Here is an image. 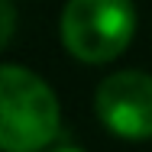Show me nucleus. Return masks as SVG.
<instances>
[{
	"mask_svg": "<svg viewBox=\"0 0 152 152\" xmlns=\"http://www.w3.org/2000/svg\"><path fill=\"white\" fill-rule=\"evenodd\" d=\"M94 110L104 129L117 139H152V75L136 68L107 75L94 91Z\"/></svg>",
	"mask_w": 152,
	"mask_h": 152,
	"instance_id": "obj_3",
	"label": "nucleus"
},
{
	"mask_svg": "<svg viewBox=\"0 0 152 152\" xmlns=\"http://www.w3.org/2000/svg\"><path fill=\"white\" fill-rule=\"evenodd\" d=\"M45 152H84V149H78V146H71V142H55V146H49Z\"/></svg>",
	"mask_w": 152,
	"mask_h": 152,
	"instance_id": "obj_5",
	"label": "nucleus"
},
{
	"mask_svg": "<svg viewBox=\"0 0 152 152\" xmlns=\"http://www.w3.org/2000/svg\"><path fill=\"white\" fill-rule=\"evenodd\" d=\"M61 45L84 65L120 58L136 36L133 0H68L61 10Z\"/></svg>",
	"mask_w": 152,
	"mask_h": 152,
	"instance_id": "obj_2",
	"label": "nucleus"
},
{
	"mask_svg": "<svg viewBox=\"0 0 152 152\" xmlns=\"http://www.w3.org/2000/svg\"><path fill=\"white\" fill-rule=\"evenodd\" d=\"M13 32H16V7L13 0H0V45L3 49L13 42Z\"/></svg>",
	"mask_w": 152,
	"mask_h": 152,
	"instance_id": "obj_4",
	"label": "nucleus"
},
{
	"mask_svg": "<svg viewBox=\"0 0 152 152\" xmlns=\"http://www.w3.org/2000/svg\"><path fill=\"white\" fill-rule=\"evenodd\" d=\"M61 136V107L55 91L23 65L0 68V149L45 152Z\"/></svg>",
	"mask_w": 152,
	"mask_h": 152,
	"instance_id": "obj_1",
	"label": "nucleus"
}]
</instances>
